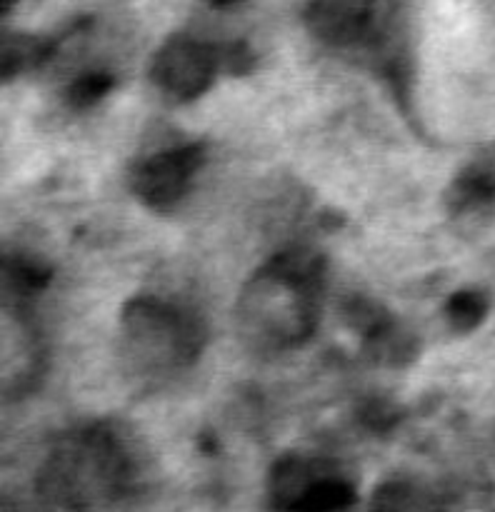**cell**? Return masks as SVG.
Here are the masks:
<instances>
[{"label":"cell","instance_id":"cell-1","mask_svg":"<svg viewBox=\"0 0 495 512\" xmlns=\"http://www.w3.org/2000/svg\"><path fill=\"white\" fill-rule=\"evenodd\" d=\"M215 73V55L205 45L193 40H170L158 53L153 65V78L165 93L188 100L203 93Z\"/></svg>","mask_w":495,"mask_h":512},{"label":"cell","instance_id":"cell-2","mask_svg":"<svg viewBox=\"0 0 495 512\" xmlns=\"http://www.w3.org/2000/svg\"><path fill=\"white\" fill-rule=\"evenodd\" d=\"M200 160H203V150L198 145H188V148L148 160L133 175L135 193L153 208H170L185 193L190 175L198 170Z\"/></svg>","mask_w":495,"mask_h":512},{"label":"cell","instance_id":"cell-3","mask_svg":"<svg viewBox=\"0 0 495 512\" xmlns=\"http://www.w3.org/2000/svg\"><path fill=\"white\" fill-rule=\"evenodd\" d=\"M488 303L480 293H458L448 305V315L458 330H470L483 320Z\"/></svg>","mask_w":495,"mask_h":512},{"label":"cell","instance_id":"cell-4","mask_svg":"<svg viewBox=\"0 0 495 512\" xmlns=\"http://www.w3.org/2000/svg\"><path fill=\"white\" fill-rule=\"evenodd\" d=\"M38 60H40V45L35 43V40H28V38L5 40L3 70L8 68V65H13V70H10V73H15V70L30 68V65L38 63Z\"/></svg>","mask_w":495,"mask_h":512},{"label":"cell","instance_id":"cell-5","mask_svg":"<svg viewBox=\"0 0 495 512\" xmlns=\"http://www.w3.org/2000/svg\"><path fill=\"white\" fill-rule=\"evenodd\" d=\"M110 85H113V80H110L108 75L88 73L80 80H75V85L70 88V100H73V105H90L95 103L100 95L108 93Z\"/></svg>","mask_w":495,"mask_h":512},{"label":"cell","instance_id":"cell-6","mask_svg":"<svg viewBox=\"0 0 495 512\" xmlns=\"http://www.w3.org/2000/svg\"><path fill=\"white\" fill-rule=\"evenodd\" d=\"M210 5H215V8H225V5H230V3H235V0H208Z\"/></svg>","mask_w":495,"mask_h":512},{"label":"cell","instance_id":"cell-7","mask_svg":"<svg viewBox=\"0 0 495 512\" xmlns=\"http://www.w3.org/2000/svg\"><path fill=\"white\" fill-rule=\"evenodd\" d=\"M10 3H13V0H3V8H10Z\"/></svg>","mask_w":495,"mask_h":512}]
</instances>
